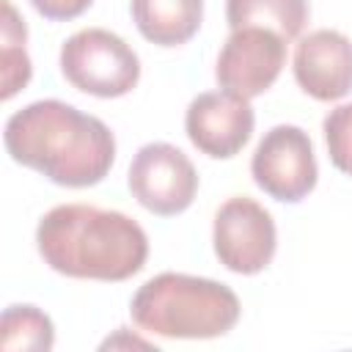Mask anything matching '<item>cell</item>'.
Returning a JSON list of instances; mask_svg holds the SVG:
<instances>
[{"instance_id": "obj_1", "label": "cell", "mask_w": 352, "mask_h": 352, "mask_svg": "<svg viewBox=\"0 0 352 352\" xmlns=\"http://www.w3.org/2000/svg\"><path fill=\"white\" fill-rule=\"evenodd\" d=\"M6 151L14 162L60 187L99 184L116 160L110 126L60 99H41L6 121Z\"/></svg>"}, {"instance_id": "obj_2", "label": "cell", "mask_w": 352, "mask_h": 352, "mask_svg": "<svg viewBox=\"0 0 352 352\" xmlns=\"http://www.w3.org/2000/svg\"><path fill=\"white\" fill-rule=\"evenodd\" d=\"M36 242L44 264L85 280H126L148 258L146 231L132 217L91 204L50 209L36 228Z\"/></svg>"}, {"instance_id": "obj_3", "label": "cell", "mask_w": 352, "mask_h": 352, "mask_svg": "<svg viewBox=\"0 0 352 352\" xmlns=\"http://www.w3.org/2000/svg\"><path fill=\"white\" fill-rule=\"evenodd\" d=\"M132 319L140 330L165 338H217L239 319L236 294L212 278L160 272L132 297Z\"/></svg>"}, {"instance_id": "obj_4", "label": "cell", "mask_w": 352, "mask_h": 352, "mask_svg": "<svg viewBox=\"0 0 352 352\" xmlns=\"http://www.w3.org/2000/svg\"><path fill=\"white\" fill-rule=\"evenodd\" d=\"M60 72L77 91L116 99L138 85L140 60L121 36L104 28H85L60 47Z\"/></svg>"}, {"instance_id": "obj_5", "label": "cell", "mask_w": 352, "mask_h": 352, "mask_svg": "<svg viewBox=\"0 0 352 352\" xmlns=\"http://www.w3.org/2000/svg\"><path fill=\"white\" fill-rule=\"evenodd\" d=\"M253 182L275 201L297 204L316 187V157L308 132L278 124L258 140L250 160Z\"/></svg>"}, {"instance_id": "obj_6", "label": "cell", "mask_w": 352, "mask_h": 352, "mask_svg": "<svg viewBox=\"0 0 352 352\" xmlns=\"http://www.w3.org/2000/svg\"><path fill=\"white\" fill-rule=\"evenodd\" d=\"M129 190L143 209L170 217L192 204L198 173L182 148L170 143H146L129 165Z\"/></svg>"}, {"instance_id": "obj_7", "label": "cell", "mask_w": 352, "mask_h": 352, "mask_svg": "<svg viewBox=\"0 0 352 352\" xmlns=\"http://www.w3.org/2000/svg\"><path fill=\"white\" fill-rule=\"evenodd\" d=\"M278 245L272 214L248 195L228 198L214 214V253L223 267L239 275L261 272Z\"/></svg>"}, {"instance_id": "obj_8", "label": "cell", "mask_w": 352, "mask_h": 352, "mask_svg": "<svg viewBox=\"0 0 352 352\" xmlns=\"http://www.w3.org/2000/svg\"><path fill=\"white\" fill-rule=\"evenodd\" d=\"M286 60V38L267 28H239L226 38L214 77L223 91L253 99L272 88Z\"/></svg>"}, {"instance_id": "obj_9", "label": "cell", "mask_w": 352, "mask_h": 352, "mask_svg": "<svg viewBox=\"0 0 352 352\" xmlns=\"http://www.w3.org/2000/svg\"><path fill=\"white\" fill-rule=\"evenodd\" d=\"M253 107L250 99H242L228 91L198 94L184 116V129L190 143L214 160H228L242 151L253 135Z\"/></svg>"}, {"instance_id": "obj_10", "label": "cell", "mask_w": 352, "mask_h": 352, "mask_svg": "<svg viewBox=\"0 0 352 352\" xmlns=\"http://www.w3.org/2000/svg\"><path fill=\"white\" fill-rule=\"evenodd\" d=\"M297 85L319 99L336 102L352 91V41L338 30H314L294 50Z\"/></svg>"}, {"instance_id": "obj_11", "label": "cell", "mask_w": 352, "mask_h": 352, "mask_svg": "<svg viewBox=\"0 0 352 352\" xmlns=\"http://www.w3.org/2000/svg\"><path fill=\"white\" fill-rule=\"evenodd\" d=\"M204 16V0H132V19L143 38L160 47L190 41Z\"/></svg>"}, {"instance_id": "obj_12", "label": "cell", "mask_w": 352, "mask_h": 352, "mask_svg": "<svg viewBox=\"0 0 352 352\" xmlns=\"http://www.w3.org/2000/svg\"><path fill=\"white\" fill-rule=\"evenodd\" d=\"M226 19L231 30L267 28L292 41L308 22V0H226Z\"/></svg>"}, {"instance_id": "obj_13", "label": "cell", "mask_w": 352, "mask_h": 352, "mask_svg": "<svg viewBox=\"0 0 352 352\" xmlns=\"http://www.w3.org/2000/svg\"><path fill=\"white\" fill-rule=\"evenodd\" d=\"M0 330H3V338H0L3 349L47 352V349H52V341H55V327H52L50 316L44 311H38L36 305L6 308Z\"/></svg>"}, {"instance_id": "obj_14", "label": "cell", "mask_w": 352, "mask_h": 352, "mask_svg": "<svg viewBox=\"0 0 352 352\" xmlns=\"http://www.w3.org/2000/svg\"><path fill=\"white\" fill-rule=\"evenodd\" d=\"M25 36H28L25 22L16 16L14 6L3 0V50H0L3 99H11L30 80V58L25 52Z\"/></svg>"}, {"instance_id": "obj_15", "label": "cell", "mask_w": 352, "mask_h": 352, "mask_svg": "<svg viewBox=\"0 0 352 352\" xmlns=\"http://www.w3.org/2000/svg\"><path fill=\"white\" fill-rule=\"evenodd\" d=\"M322 129L333 165L344 173H352V102L330 110L324 116Z\"/></svg>"}, {"instance_id": "obj_16", "label": "cell", "mask_w": 352, "mask_h": 352, "mask_svg": "<svg viewBox=\"0 0 352 352\" xmlns=\"http://www.w3.org/2000/svg\"><path fill=\"white\" fill-rule=\"evenodd\" d=\"M33 8L52 22H69L74 16H80L94 0H30Z\"/></svg>"}]
</instances>
